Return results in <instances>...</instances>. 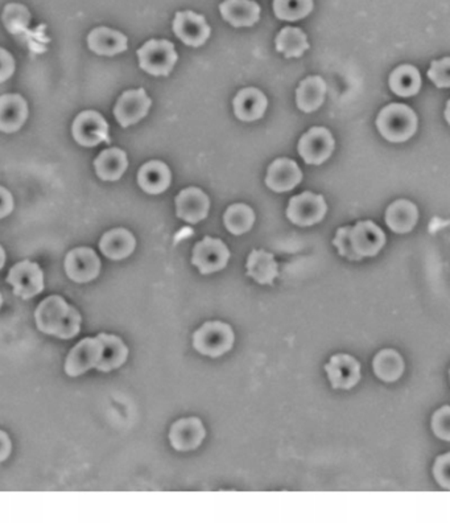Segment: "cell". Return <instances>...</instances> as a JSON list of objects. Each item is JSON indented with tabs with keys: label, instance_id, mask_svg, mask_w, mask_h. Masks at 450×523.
Wrapping results in <instances>:
<instances>
[{
	"label": "cell",
	"instance_id": "6da1fadb",
	"mask_svg": "<svg viewBox=\"0 0 450 523\" xmlns=\"http://www.w3.org/2000/svg\"><path fill=\"white\" fill-rule=\"evenodd\" d=\"M36 327L41 333L60 340H72L81 331L80 312L70 306L60 295H50L38 306L35 311Z\"/></svg>",
	"mask_w": 450,
	"mask_h": 523
},
{
	"label": "cell",
	"instance_id": "7a4b0ae2",
	"mask_svg": "<svg viewBox=\"0 0 450 523\" xmlns=\"http://www.w3.org/2000/svg\"><path fill=\"white\" fill-rule=\"evenodd\" d=\"M386 244V235L373 221H361L356 226L340 227L334 246L341 257L350 261H361L365 257H375Z\"/></svg>",
	"mask_w": 450,
	"mask_h": 523
},
{
	"label": "cell",
	"instance_id": "3957f363",
	"mask_svg": "<svg viewBox=\"0 0 450 523\" xmlns=\"http://www.w3.org/2000/svg\"><path fill=\"white\" fill-rule=\"evenodd\" d=\"M376 128L384 139L393 143L406 142L418 130V117L412 109L401 103H391L376 118Z\"/></svg>",
	"mask_w": 450,
	"mask_h": 523
},
{
	"label": "cell",
	"instance_id": "277c9868",
	"mask_svg": "<svg viewBox=\"0 0 450 523\" xmlns=\"http://www.w3.org/2000/svg\"><path fill=\"white\" fill-rule=\"evenodd\" d=\"M234 332L222 322H207L193 334V347L202 356H224L234 345Z\"/></svg>",
	"mask_w": 450,
	"mask_h": 523
},
{
	"label": "cell",
	"instance_id": "5b68a950",
	"mask_svg": "<svg viewBox=\"0 0 450 523\" xmlns=\"http://www.w3.org/2000/svg\"><path fill=\"white\" fill-rule=\"evenodd\" d=\"M137 58L139 66L145 72L159 77L170 75L179 56L171 41L150 40L137 50Z\"/></svg>",
	"mask_w": 450,
	"mask_h": 523
},
{
	"label": "cell",
	"instance_id": "8992f818",
	"mask_svg": "<svg viewBox=\"0 0 450 523\" xmlns=\"http://www.w3.org/2000/svg\"><path fill=\"white\" fill-rule=\"evenodd\" d=\"M7 283L15 297L32 299L44 291V272L35 262H19L8 272Z\"/></svg>",
	"mask_w": 450,
	"mask_h": 523
},
{
	"label": "cell",
	"instance_id": "52a82bcc",
	"mask_svg": "<svg viewBox=\"0 0 450 523\" xmlns=\"http://www.w3.org/2000/svg\"><path fill=\"white\" fill-rule=\"evenodd\" d=\"M102 356V342L100 337H86L72 348L65 359L64 370L75 378L86 371L95 369Z\"/></svg>",
	"mask_w": 450,
	"mask_h": 523
},
{
	"label": "cell",
	"instance_id": "ba28073f",
	"mask_svg": "<svg viewBox=\"0 0 450 523\" xmlns=\"http://www.w3.org/2000/svg\"><path fill=\"white\" fill-rule=\"evenodd\" d=\"M67 278L75 283H89L101 272V260L90 247H77L67 253L64 262Z\"/></svg>",
	"mask_w": 450,
	"mask_h": 523
},
{
	"label": "cell",
	"instance_id": "9c48e42d",
	"mask_svg": "<svg viewBox=\"0 0 450 523\" xmlns=\"http://www.w3.org/2000/svg\"><path fill=\"white\" fill-rule=\"evenodd\" d=\"M229 260V249L218 238L205 237L194 246L192 263L202 275L221 271Z\"/></svg>",
	"mask_w": 450,
	"mask_h": 523
},
{
	"label": "cell",
	"instance_id": "30bf717a",
	"mask_svg": "<svg viewBox=\"0 0 450 523\" xmlns=\"http://www.w3.org/2000/svg\"><path fill=\"white\" fill-rule=\"evenodd\" d=\"M326 210L328 207L322 196L304 192L303 195L292 197L287 209V217L299 226H312L322 221Z\"/></svg>",
	"mask_w": 450,
	"mask_h": 523
},
{
	"label": "cell",
	"instance_id": "8fae6325",
	"mask_svg": "<svg viewBox=\"0 0 450 523\" xmlns=\"http://www.w3.org/2000/svg\"><path fill=\"white\" fill-rule=\"evenodd\" d=\"M73 137L84 147H95L109 142V125L105 118L97 111H83L73 122Z\"/></svg>",
	"mask_w": 450,
	"mask_h": 523
},
{
	"label": "cell",
	"instance_id": "7c38bea8",
	"mask_svg": "<svg viewBox=\"0 0 450 523\" xmlns=\"http://www.w3.org/2000/svg\"><path fill=\"white\" fill-rule=\"evenodd\" d=\"M333 135L328 129L313 128L303 135L299 143L300 156L306 164L320 165L331 157L334 151Z\"/></svg>",
	"mask_w": 450,
	"mask_h": 523
},
{
	"label": "cell",
	"instance_id": "4fadbf2b",
	"mask_svg": "<svg viewBox=\"0 0 450 523\" xmlns=\"http://www.w3.org/2000/svg\"><path fill=\"white\" fill-rule=\"evenodd\" d=\"M151 105V98L145 89L128 90L115 105V118L122 128H128L142 120L148 114Z\"/></svg>",
	"mask_w": 450,
	"mask_h": 523
},
{
	"label": "cell",
	"instance_id": "5bb4252c",
	"mask_svg": "<svg viewBox=\"0 0 450 523\" xmlns=\"http://www.w3.org/2000/svg\"><path fill=\"white\" fill-rule=\"evenodd\" d=\"M173 32L182 43L190 47H201L210 36V27L207 19L193 11L177 13L173 21Z\"/></svg>",
	"mask_w": 450,
	"mask_h": 523
},
{
	"label": "cell",
	"instance_id": "9a60e30c",
	"mask_svg": "<svg viewBox=\"0 0 450 523\" xmlns=\"http://www.w3.org/2000/svg\"><path fill=\"white\" fill-rule=\"evenodd\" d=\"M331 387L336 390H350L361 381V364L349 354H336L325 365Z\"/></svg>",
	"mask_w": 450,
	"mask_h": 523
},
{
	"label": "cell",
	"instance_id": "2e32d148",
	"mask_svg": "<svg viewBox=\"0 0 450 523\" xmlns=\"http://www.w3.org/2000/svg\"><path fill=\"white\" fill-rule=\"evenodd\" d=\"M205 436L207 431L199 418H185L172 424L170 441L176 451L188 452L199 448Z\"/></svg>",
	"mask_w": 450,
	"mask_h": 523
},
{
	"label": "cell",
	"instance_id": "e0dca14e",
	"mask_svg": "<svg viewBox=\"0 0 450 523\" xmlns=\"http://www.w3.org/2000/svg\"><path fill=\"white\" fill-rule=\"evenodd\" d=\"M209 197L199 188H187L176 197L177 217L197 224L209 215Z\"/></svg>",
	"mask_w": 450,
	"mask_h": 523
},
{
	"label": "cell",
	"instance_id": "ac0fdd59",
	"mask_svg": "<svg viewBox=\"0 0 450 523\" xmlns=\"http://www.w3.org/2000/svg\"><path fill=\"white\" fill-rule=\"evenodd\" d=\"M303 180V173L296 162L291 159H278L269 165L266 177V184L274 192H288L299 185Z\"/></svg>",
	"mask_w": 450,
	"mask_h": 523
},
{
	"label": "cell",
	"instance_id": "d6986e66",
	"mask_svg": "<svg viewBox=\"0 0 450 523\" xmlns=\"http://www.w3.org/2000/svg\"><path fill=\"white\" fill-rule=\"evenodd\" d=\"M28 118V105L19 94H4L0 97V131L21 130Z\"/></svg>",
	"mask_w": 450,
	"mask_h": 523
},
{
	"label": "cell",
	"instance_id": "ffe728a7",
	"mask_svg": "<svg viewBox=\"0 0 450 523\" xmlns=\"http://www.w3.org/2000/svg\"><path fill=\"white\" fill-rule=\"evenodd\" d=\"M222 18L233 27H251L260 18V7L254 0H225L219 5Z\"/></svg>",
	"mask_w": 450,
	"mask_h": 523
},
{
	"label": "cell",
	"instance_id": "44dd1931",
	"mask_svg": "<svg viewBox=\"0 0 450 523\" xmlns=\"http://www.w3.org/2000/svg\"><path fill=\"white\" fill-rule=\"evenodd\" d=\"M87 45L97 55L115 56L128 50V40L123 33L118 32V31L100 27L89 33Z\"/></svg>",
	"mask_w": 450,
	"mask_h": 523
},
{
	"label": "cell",
	"instance_id": "7402d4cb",
	"mask_svg": "<svg viewBox=\"0 0 450 523\" xmlns=\"http://www.w3.org/2000/svg\"><path fill=\"white\" fill-rule=\"evenodd\" d=\"M137 240L128 229L118 227L105 233L100 241V250L111 261H122L134 253Z\"/></svg>",
	"mask_w": 450,
	"mask_h": 523
},
{
	"label": "cell",
	"instance_id": "603a6c76",
	"mask_svg": "<svg viewBox=\"0 0 450 523\" xmlns=\"http://www.w3.org/2000/svg\"><path fill=\"white\" fill-rule=\"evenodd\" d=\"M267 97L255 87L241 90L234 100L235 117L243 122L260 120L266 112Z\"/></svg>",
	"mask_w": 450,
	"mask_h": 523
},
{
	"label": "cell",
	"instance_id": "cb8c5ba5",
	"mask_svg": "<svg viewBox=\"0 0 450 523\" xmlns=\"http://www.w3.org/2000/svg\"><path fill=\"white\" fill-rule=\"evenodd\" d=\"M172 174L165 163L152 160L143 165L137 173V182L145 192L150 195H160L165 192L171 185Z\"/></svg>",
	"mask_w": 450,
	"mask_h": 523
},
{
	"label": "cell",
	"instance_id": "d4e9b609",
	"mask_svg": "<svg viewBox=\"0 0 450 523\" xmlns=\"http://www.w3.org/2000/svg\"><path fill=\"white\" fill-rule=\"evenodd\" d=\"M101 342H102V356L95 369L110 373V371L119 369L128 359V348L120 337L115 334L100 333Z\"/></svg>",
	"mask_w": 450,
	"mask_h": 523
},
{
	"label": "cell",
	"instance_id": "484cf974",
	"mask_svg": "<svg viewBox=\"0 0 450 523\" xmlns=\"http://www.w3.org/2000/svg\"><path fill=\"white\" fill-rule=\"evenodd\" d=\"M246 267L247 275L259 284L272 286L274 280L279 277V266L275 261L274 254L264 250H252Z\"/></svg>",
	"mask_w": 450,
	"mask_h": 523
},
{
	"label": "cell",
	"instance_id": "4316f807",
	"mask_svg": "<svg viewBox=\"0 0 450 523\" xmlns=\"http://www.w3.org/2000/svg\"><path fill=\"white\" fill-rule=\"evenodd\" d=\"M419 210L407 199H398L390 205L386 212V224L393 233L406 235L418 224Z\"/></svg>",
	"mask_w": 450,
	"mask_h": 523
},
{
	"label": "cell",
	"instance_id": "83f0119b",
	"mask_svg": "<svg viewBox=\"0 0 450 523\" xmlns=\"http://www.w3.org/2000/svg\"><path fill=\"white\" fill-rule=\"evenodd\" d=\"M95 173L105 182H117L128 167V155L119 148H109L94 162Z\"/></svg>",
	"mask_w": 450,
	"mask_h": 523
},
{
	"label": "cell",
	"instance_id": "f1b7e54d",
	"mask_svg": "<svg viewBox=\"0 0 450 523\" xmlns=\"http://www.w3.org/2000/svg\"><path fill=\"white\" fill-rule=\"evenodd\" d=\"M326 84L320 75H312L300 84L296 92V102L301 111L313 112L325 100Z\"/></svg>",
	"mask_w": 450,
	"mask_h": 523
},
{
	"label": "cell",
	"instance_id": "f546056e",
	"mask_svg": "<svg viewBox=\"0 0 450 523\" xmlns=\"http://www.w3.org/2000/svg\"><path fill=\"white\" fill-rule=\"evenodd\" d=\"M374 373L384 382H395L403 376L404 361L393 349H384L373 361Z\"/></svg>",
	"mask_w": 450,
	"mask_h": 523
},
{
	"label": "cell",
	"instance_id": "4dcf8cb0",
	"mask_svg": "<svg viewBox=\"0 0 450 523\" xmlns=\"http://www.w3.org/2000/svg\"><path fill=\"white\" fill-rule=\"evenodd\" d=\"M390 87L399 97H412L420 90V73L412 66L396 67L390 75Z\"/></svg>",
	"mask_w": 450,
	"mask_h": 523
},
{
	"label": "cell",
	"instance_id": "1f68e13d",
	"mask_svg": "<svg viewBox=\"0 0 450 523\" xmlns=\"http://www.w3.org/2000/svg\"><path fill=\"white\" fill-rule=\"evenodd\" d=\"M275 44L278 52L283 53L287 58H301L309 49L308 39L300 28H283Z\"/></svg>",
	"mask_w": 450,
	"mask_h": 523
},
{
	"label": "cell",
	"instance_id": "d6a6232c",
	"mask_svg": "<svg viewBox=\"0 0 450 523\" xmlns=\"http://www.w3.org/2000/svg\"><path fill=\"white\" fill-rule=\"evenodd\" d=\"M225 226L232 235H242L251 229L255 222V213L244 204L232 205L225 213Z\"/></svg>",
	"mask_w": 450,
	"mask_h": 523
},
{
	"label": "cell",
	"instance_id": "836d02e7",
	"mask_svg": "<svg viewBox=\"0 0 450 523\" xmlns=\"http://www.w3.org/2000/svg\"><path fill=\"white\" fill-rule=\"evenodd\" d=\"M313 10V0H274L275 15L280 21L296 22Z\"/></svg>",
	"mask_w": 450,
	"mask_h": 523
},
{
	"label": "cell",
	"instance_id": "e575fe53",
	"mask_svg": "<svg viewBox=\"0 0 450 523\" xmlns=\"http://www.w3.org/2000/svg\"><path fill=\"white\" fill-rule=\"evenodd\" d=\"M428 77L437 87L450 86V58H446L443 60L432 61L428 72Z\"/></svg>",
	"mask_w": 450,
	"mask_h": 523
},
{
	"label": "cell",
	"instance_id": "d590c367",
	"mask_svg": "<svg viewBox=\"0 0 450 523\" xmlns=\"http://www.w3.org/2000/svg\"><path fill=\"white\" fill-rule=\"evenodd\" d=\"M450 409L449 406H444L443 409L438 410L432 416V430L437 438L443 440H450V427H449Z\"/></svg>",
	"mask_w": 450,
	"mask_h": 523
},
{
	"label": "cell",
	"instance_id": "8d00e7d4",
	"mask_svg": "<svg viewBox=\"0 0 450 523\" xmlns=\"http://www.w3.org/2000/svg\"><path fill=\"white\" fill-rule=\"evenodd\" d=\"M449 466V454L438 457L437 460H436L435 466H433V474H435L436 481L446 489H450Z\"/></svg>",
	"mask_w": 450,
	"mask_h": 523
},
{
	"label": "cell",
	"instance_id": "74e56055",
	"mask_svg": "<svg viewBox=\"0 0 450 523\" xmlns=\"http://www.w3.org/2000/svg\"><path fill=\"white\" fill-rule=\"evenodd\" d=\"M15 72V60L7 50L0 48V84L7 81Z\"/></svg>",
	"mask_w": 450,
	"mask_h": 523
},
{
	"label": "cell",
	"instance_id": "f35d334b",
	"mask_svg": "<svg viewBox=\"0 0 450 523\" xmlns=\"http://www.w3.org/2000/svg\"><path fill=\"white\" fill-rule=\"evenodd\" d=\"M13 210V197L5 188L0 187V218L7 217Z\"/></svg>",
	"mask_w": 450,
	"mask_h": 523
},
{
	"label": "cell",
	"instance_id": "ab89813d",
	"mask_svg": "<svg viewBox=\"0 0 450 523\" xmlns=\"http://www.w3.org/2000/svg\"><path fill=\"white\" fill-rule=\"evenodd\" d=\"M11 452H13V441H11L10 436L0 430V463L7 460Z\"/></svg>",
	"mask_w": 450,
	"mask_h": 523
},
{
	"label": "cell",
	"instance_id": "60d3db41",
	"mask_svg": "<svg viewBox=\"0 0 450 523\" xmlns=\"http://www.w3.org/2000/svg\"><path fill=\"white\" fill-rule=\"evenodd\" d=\"M4 263H5V252L4 249H3L2 246H0V270L3 269Z\"/></svg>",
	"mask_w": 450,
	"mask_h": 523
},
{
	"label": "cell",
	"instance_id": "b9f144b4",
	"mask_svg": "<svg viewBox=\"0 0 450 523\" xmlns=\"http://www.w3.org/2000/svg\"><path fill=\"white\" fill-rule=\"evenodd\" d=\"M3 306V297L2 295H0V308H2Z\"/></svg>",
	"mask_w": 450,
	"mask_h": 523
}]
</instances>
